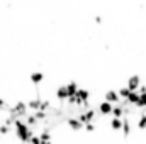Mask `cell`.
I'll return each instance as SVG.
<instances>
[{
  "label": "cell",
  "instance_id": "obj_7",
  "mask_svg": "<svg viewBox=\"0 0 146 144\" xmlns=\"http://www.w3.org/2000/svg\"><path fill=\"white\" fill-rule=\"evenodd\" d=\"M66 124L70 126V129H73V131H82V129H83V124L78 120V117H72V119H68Z\"/></svg>",
  "mask_w": 146,
  "mask_h": 144
},
{
  "label": "cell",
  "instance_id": "obj_22",
  "mask_svg": "<svg viewBox=\"0 0 146 144\" xmlns=\"http://www.w3.org/2000/svg\"><path fill=\"white\" fill-rule=\"evenodd\" d=\"M41 144H53L51 141H41Z\"/></svg>",
  "mask_w": 146,
  "mask_h": 144
},
{
  "label": "cell",
  "instance_id": "obj_18",
  "mask_svg": "<svg viewBox=\"0 0 146 144\" xmlns=\"http://www.w3.org/2000/svg\"><path fill=\"white\" fill-rule=\"evenodd\" d=\"M138 127H139V129H146V115H141V117H139Z\"/></svg>",
  "mask_w": 146,
  "mask_h": 144
},
{
  "label": "cell",
  "instance_id": "obj_14",
  "mask_svg": "<svg viewBox=\"0 0 146 144\" xmlns=\"http://www.w3.org/2000/svg\"><path fill=\"white\" fill-rule=\"evenodd\" d=\"M139 92V90H138ZM138 108H146V92H139V98H138V104H136Z\"/></svg>",
  "mask_w": 146,
  "mask_h": 144
},
{
  "label": "cell",
  "instance_id": "obj_19",
  "mask_svg": "<svg viewBox=\"0 0 146 144\" xmlns=\"http://www.w3.org/2000/svg\"><path fill=\"white\" fill-rule=\"evenodd\" d=\"M83 127H85L88 132H94V131H95V124H94V122H87V124H83Z\"/></svg>",
  "mask_w": 146,
  "mask_h": 144
},
{
  "label": "cell",
  "instance_id": "obj_20",
  "mask_svg": "<svg viewBox=\"0 0 146 144\" xmlns=\"http://www.w3.org/2000/svg\"><path fill=\"white\" fill-rule=\"evenodd\" d=\"M29 144H41V139H39V136H37V134H33V137L29 139Z\"/></svg>",
  "mask_w": 146,
  "mask_h": 144
},
{
  "label": "cell",
  "instance_id": "obj_3",
  "mask_svg": "<svg viewBox=\"0 0 146 144\" xmlns=\"http://www.w3.org/2000/svg\"><path fill=\"white\" fill-rule=\"evenodd\" d=\"M131 92H134V90H138L139 87H141V76L139 75H133V76H129V80H127V85H126Z\"/></svg>",
  "mask_w": 146,
  "mask_h": 144
},
{
  "label": "cell",
  "instance_id": "obj_5",
  "mask_svg": "<svg viewBox=\"0 0 146 144\" xmlns=\"http://www.w3.org/2000/svg\"><path fill=\"white\" fill-rule=\"evenodd\" d=\"M56 98H58L60 102H66V98H68L66 85H60V87H58V90H56Z\"/></svg>",
  "mask_w": 146,
  "mask_h": 144
},
{
  "label": "cell",
  "instance_id": "obj_17",
  "mask_svg": "<svg viewBox=\"0 0 146 144\" xmlns=\"http://www.w3.org/2000/svg\"><path fill=\"white\" fill-rule=\"evenodd\" d=\"M7 134H10V126H7V124H0V136H7Z\"/></svg>",
  "mask_w": 146,
  "mask_h": 144
},
{
  "label": "cell",
  "instance_id": "obj_2",
  "mask_svg": "<svg viewBox=\"0 0 146 144\" xmlns=\"http://www.w3.org/2000/svg\"><path fill=\"white\" fill-rule=\"evenodd\" d=\"M95 108H88L87 112H80L78 114V120L82 122V124H87V122H94V119H95Z\"/></svg>",
  "mask_w": 146,
  "mask_h": 144
},
{
  "label": "cell",
  "instance_id": "obj_6",
  "mask_svg": "<svg viewBox=\"0 0 146 144\" xmlns=\"http://www.w3.org/2000/svg\"><path fill=\"white\" fill-rule=\"evenodd\" d=\"M110 114H112L114 117H117V119H122V117L126 115V107H124L122 104H119V105H114Z\"/></svg>",
  "mask_w": 146,
  "mask_h": 144
},
{
  "label": "cell",
  "instance_id": "obj_4",
  "mask_svg": "<svg viewBox=\"0 0 146 144\" xmlns=\"http://www.w3.org/2000/svg\"><path fill=\"white\" fill-rule=\"evenodd\" d=\"M104 100L114 105V104L121 102V97H119V93H117L115 90H109V92H106V95H104Z\"/></svg>",
  "mask_w": 146,
  "mask_h": 144
},
{
  "label": "cell",
  "instance_id": "obj_21",
  "mask_svg": "<svg viewBox=\"0 0 146 144\" xmlns=\"http://www.w3.org/2000/svg\"><path fill=\"white\" fill-rule=\"evenodd\" d=\"M3 107H5V100L0 98V110H3Z\"/></svg>",
  "mask_w": 146,
  "mask_h": 144
},
{
  "label": "cell",
  "instance_id": "obj_10",
  "mask_svg": "<svg viewBox=\"0 0 146 144\" xmlns=\"http://www.w3.org/2000/svg\"><path fill=\"white\" fill-rule=\"evenodd\" d=\"M29 80H31V83L39 85V83L44 80V75H42L41 71H33V73H31V76H29Z\"/></svg>",
  "mask_w": 146,
  "mask_h": 144
},
{
  "label": "cell",
  "instance_id": "obj_13",
  "mask_svg": "<svg viewBox=\"0 0 146 144\" xmlns=\"http://www.w3.org/2000/svg\"><path fill=\"white\" fill-rule=\"evenodd\" d=\"M121 131H122L124 136H129V132H131V120H129V119H122V127H121Z\"/></svg>",
  "mask_w": 146,
  "mask_h": 144
},
{
  "label": "cell",
  "instance_id": "obj_11",
  "mask_svg": "<svg viewBox=\"0 0 146 144\" xmlns=\"http://www.w3.org/2000/svg\"><path fill=\"white\" fill-rule=\"evenodd\" d=\"M41 102H42V98H41V97H36V98H33V100L27 102V108H31V110H39Z\"/></svg>",
  "mask_w": 146,
  "mask_h": 144
},
{
  "label": "cell",
  "instance_id": "obj_1",
  "mask_svg": "<svg viewBox=\"0 0 146 144\" xmlns=\"http://www.w3.org/2000/svg\"><path fill=\"white\" fill-rule=\"evenodd\" d=\"M12 126H14V129H15V136H17V139H19L22 144L29 143V139H31V137H33V134H34V132H33V129H31V127L22 120V119H15Z\"/></svg>",
  "mask_w": 146,
  "mask_h": 144
},
{
  "label": "cell",
  "instance_id": "obj_8",
  "mask_svg": "<svg viewBox=\"0 0 146 144\" xmlns=\"http://www.w3.org/2000/svg\"><path fill=\"white\" fill-rule=\"evenodd\" d=\"M112 107H114L112 104H109V102L104 100V102L99 105V114H100V115H109L110 112H112Z\"/></svg>",
  "mask_w": 146,
  "mask_h": 144
},
{
  "label": "cell",
  "instance_id": "obj_9",
  "mask_svg": "<svg viewBox=\"0 0 146 144\" xmlns=\"http://www.w3.org/2000/svg\"><path fill=\"white\" fill-rule=\"evenodd\" d=\"M66 85V92H68V97H75V93H76V90L80 88V85L76 83V81H68V83H65Z\"/></svg>",
  "mask_w": 146,
  "mask_h": 144
},
{
  "label": "cell",
  "instance_id": "obj_16",
  "mask_svg": "<svg viewBox=\"0 0 146 144\" xmlns=\"http://www.w3.org/2000/svg\"><path fill=\"white\" fill-rule=\"evenodd\" d=\"M110 127H112L114 131H121V127H122V119L114 117V119L110 120Z\"/></svg>",
  "mask_w": 146,
  "mask_h": 144
},
{
  "label": "cell",
  "instance_id": "obj_15",
  "mask_svg": "<svg viewBox=\"0 0 146 144\" xmlns=\"http://www.w3.org/2000/svg\"><path fill=\"white\" fill-rule=\"evenodd\" d=\"M117 93H119V97H121V100H126V98L129 97V93H131V90H129L127 87H121V88L117 90Z\"/></svg>",
  "mask_w": 146,
  "mask_h": 144
},
{
  "label": "cell",
  "instance_id": "obj_12",
  "mask_svg": "<svg viewBox=\"0 0 146 144\" xmlns=\"http://www.w3.org/2000/svg\"><path fill=\"white\" fill-rule=\"evenodd\" d=\"M138 98H139V92L134 90V92H131L129 97L126 98V104H133V105H136V104H138Z\"/></svg>",
  "mask_w": 146,
  "mask_h": 144
}]
</instances>
